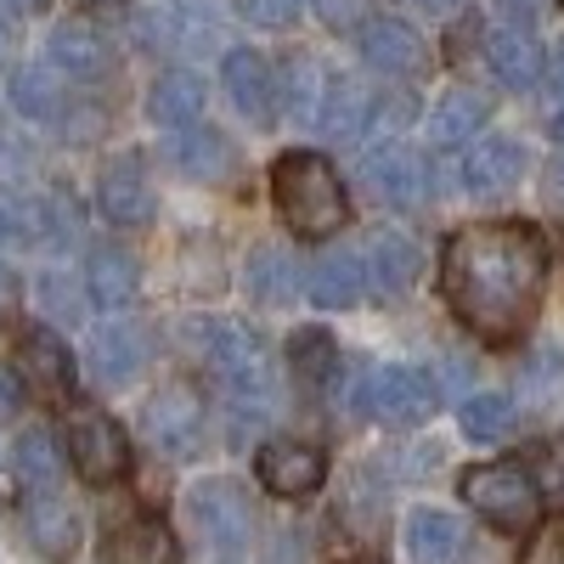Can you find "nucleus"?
I'll return each instance as SVG.
<instances>
[{
    "instance_id": "nucleus-19",
    "label": "nucleus",
    "mask_w": 564,
    "mask_h": 564,
    "mask_svg": "<svg viewBox=\"0 0 564 564\" xmlns=\"http://www.w3.org/2000/svg\"><path fill=\"white\" fill-rule=\"evenodd\" d=\"M97 209L113 226H148L153 220V186H148V175H141L135 159L108 164V175L97 181Z\"/></svg>"
},
{
    "instance_id": "nucleus-20",
    "label": "nucleus",
    "mask_w": 564,
    "mask_h": 564,
    "mask_svg": "<svg viewBox=\"0 0 564 564\" xmlns=\"http://www.w3.org/2000/svg\"><path fill=\"white\" fill-rule=\"evenodd\" d=\"M361 254V271H367V289L372 294H406L417 282V249L412 238H401V231H372Z\"/></svg>"
},
{
    "instance_id": "nucleus-21",
    "label": "nucleus",
    "mask_w": 564,
    "mask_h": 564,
    "mask_svg": "<svg viewBox=\"0 0 564 564\" xmlns=\"http://www.w3.org/2000/svg\"><path fill=\"white\" fill-rule=\"evenodd\" d=\"M486 57H491V74L508 85V90H531L536 79H542V45H536V34L531 29H520V23H502V29H491L486 34Z\"/></svg>"
},
{
    "instance_id": "nucleus-25",
    "label": "nucleus",
    "mask_w": 564,
    "mask_h": 564,
    "mask_svg": "<svg viewBox=\"0 0 564 564\" xmlns=\"http://www.w3.org/2000/svg\"><path fill=\"white\" fill-rule=\"evenodd\" d=\"M135 289H141V276L124 249H97L85 260V300H97V311H124Z\"/></svg>"
},
{
    "instance_id": "nucleus-13",
    "label": "nucleus",
    "mask_w": 564,
    "mask_h": 564,
    "mask_svg": "<svg viewBox=\"0 0 564 564\" xmlns=\"http://www.w3.org/2000/svg\"><path fill=\"white\" fill-rule=\"evenodd\" d=\"M520 170H525V148L513 135H486L475 141V153L463 159V186L475 198H508L520 186Z\"/></svg>"
},
{
    "instance_id": "nucleus-22",
    "label": "nucleus",
    "mask_w": 564,
    "mask_h": 564,
    "mask_svg": "<svg viewBox=\"0 0 564 564\" xmlns=\"http://www.w3.org/2000/svg\"><path fill=\"white\" fill-rule=\"evenodd\" d=\"M141 361H148V339H141V327L130 322H102L97 339H90V372H97L102 384H130Z\"/></svg>"
},
{
    "instance_id": "nucleus-11",
    "label": "nucleus",
    "mask_w": 564,
    "mask_h": 564,
    "mask_svg": "<svg viewBox=\"0 0 564 564\" xmlns=\"http://www.w3.org/2000/svg\"><path fill=\"white\" fill-rule=\"evenodd\" d=\"M18 372L23 384L45 401H74V356L52 327H29L18 339Z\"/></svg>"
},
{
    "instance_id": "nucleus-28",
    "label": "nucleus",
    "mask_w": 564,
    "mask_h": 564,
    "mask_svg": "<svg viewBox=\"0 0 564 564\" xmlns=\"http://www.w3.org/2000/svg\"><path fill=\"white\" fill-rule=\"evenodd\" d=\"M148 113H153L164 130L193 124V119L204 113V79H198L193 68H170V74H159L153 97H148Z\"/></svg>"
},
{
    "instance_id": "nucleus-14",
    "label": "nucleus",
    "mask_w": 564,
    "mask_h": 564,
    "mask_svg": "<svg viewBox=\"0 0 564 564\" xmlns=\"http://www.w3.org/2000/svg\"><path fill=\"white\" fill-rule=\"evenodd\" d=\"M220 79H226V97H231V108H238L249 124H271V108H276V74H271V63L260 57V52H226V63H220Z\"/></svg>"
},
{
    "instance_id": "nucleus-45",
    "label": "nucleus",
    "mask_w": 564,
    "mask_h": 564,
    "mask_svg": "<svg viewBox=\"0 0 564 564\" xmlns=\"http://www.w3.org/2000/svg\"><path fill=\"white\" fill-rule=\"evenodd\" d=\"M502 12H513V18H531V0H502Z\"/></svg>"
},
{
    "instance_id": "nucleus-34",
    "label": "nucleus",
    "mask_w": 564,
    "mask_h": 564,
    "mask_svg": "<svg viewBox=\"0 0 564 564\" xmlns=\"http://www.w3.org/2000/svg\"><path fill=\"white\" fill-rule=\"evenodd\" d=\"M457 423L468 441H502L508 423H513V401L508 395H468L457 406Z\"/></svg>"
},
{
    "instance_id": "nucleus-32",
    "label": "nucleus",
    "mask_w": 564,
    "mask_h": 564,
    "mask_svg": "<svg viewBox=\"0 0 564 564\" xmlns=\"http://www.w3.org/2000/svg\"><path fill=\"white\" fill-rule=\"evenodd\" d=\"M249 282H254V294L265 305H289L300 294V265H294V254H282V249H260L249 260Z\"/></svg>"
},
{
    "instance_id": "nucleus-15",
    "label": "nucleus",
    "mask_w": 564,
    "mask_h": 564,
    "mask_svg": "<svg viewBox=\"0 0 564 564\" xmlns=\"http://www.w3.org/2000/svg\"><path fill=\"white\" fill-rule=\"evenodd\" d=\"M164 159L186 175V181H226L231 175V148H226V135L209 130V124H175L164 135Z\"/></svg>"
},
{
    "instance_id": "nucleus-5",
    "label": "nucleus",
    "mask_w": 564,
    "mask_h": 564,
    "mask_svg": "<svg viewBox=\"0 0 564 564\" xmlns=\"http://www.w3.org/2000/svg\"><path fill=\"white\" fill-rule=\"evenodd\" d=\"M441 406L435 379L417 367H372L361 379V412H372L379 423H395V430H412V423H430Z\"/></svg>"
},
{
    "instance_id": "nucleus-10",
    "label": "nucleus",
    "mask_w": 564,
    "mask_h": 564,
    "mask_svg": "<svg viewBox=\"0 0 564 564\" xmlns=\"http://www.w3.org/2000/svg\"><path fill=\"white\" fill-rule=\"evenodd\" d=\"M254 475H260V486H265L271 497L300 502V497H311V491L327 480V457H322L311 441H271V446H260V457H254Z\"/></svg>"
},
{
    "instance_id": "nucleus-46",
    "label": "nucleus",
    "mask_w": 564,
    "mask_h": 564,
    "mask_svg": "<svg viewBox=\"0 0 564 564\" xmlns=\"http://www.w3.org/2000/svg\"><path fill=\"white\" fill-rule=\"evenodd\" d=\"M350 564H372V558H350Z\"/></svg>"
},
{
    "instance_id": "nucleus-48",
    "label": "nucleus",
    "mask_w": 564,
    "mask_h": 564,
    "mask_svg": "<svg viewBox=\"0 0 564 564\" xmlns=\"http://www.w3.org/2000/svg\"><path fill=\"white\" fill-rule=\"evenodd\" d=\"M558 7H564V0H558Z\"/></svg>"
},
{
    "instance_id": "nucleus-31",
    "label": "nucleus",
    "mask_w": 564,
    "mask_h": 564,
    "mask_svg": "<svg viewBox=\"0 0 564 564\" xmlns=\"http://www.w3.org/2000/svg\"><path fill=\"white\" fill-rule=\"evenodd\" d=\"M334 339L322 334V327H300V334L289 339V367H294V379L305 390H322L327 379H334Z\"/></svg>"
},
{
    "instance_id": "nucleus-35",
    "label": "nucleus",
    "mask_w": 564,
    "mask_h": 564,
    "mask_svg": "<svg viewBox=\"0 0 564 564\" xmlns=\"http://www.w3.org/2000/svg\"><path fill=\"white\" fill-rule=\"evenodd\" d=\"M520 564H564V513L531 525V542H525Z\"/></svg>"
},
{
    "instance_id": "nucleus-4",
    "label": "nucleus",
    "mask_w": 564,
    "mask_h": 564,
    "mask_svg": "<svg viewBox=\"0 0 564 564\" xmlns=\"http://www.w3.org/2000/svg\"><path fill=\"white\" fill-rule=\"evenodd\" d=\"M457 491L497 531H531L542 520V486L520 463H475V468H463Z\"/></svg>"
},
{
    "instance_id": "nucleus-41",
    "label": "nucleus",
    "mask_w": 564,
    "mask_h": 564,
    "mask_svg": "<svg viewBox=\"0 0 564 564\" xmlns=\"http://www.w3.org/2000/svg\"><path fill=\"white\" fill-rule=\"evenodd\" d=\"M18 311V276L7 271V265H0V322H7Z\"/></svg>"
},
{
    "instance_id": "nucleus-38",
    "label": "nucleus",
    "mask_w": 564,
    "mask_h": 564,
    "mask_svg": "<svg viewBox=\"0 0 564 564\" xmlns=\"http://www.w3.org/2000/svg\"><path fill=\"white\" fill-rule=\"evenodd\" d=\"M40 300H45V311H57L63 322L79 316V289L68 276H40Z\"/></svg>"
},
{
    "instance_id": "nucleus-47",
    "label": "nucleus",
    "mask_w": 564,
    "mask_h": 564,
    "mask_svg": "<svg viewBox=\"0 0 564 564\" xmlns=\"http://www.w3.org/2000/svg\"><path fill=\"white\" fill-rule=\"evenodd\" d=\"M0 52H7V34H0Z\"/></svg>"
},
{
    "instance_id": "nucleus-16",
    "label": "nucleus",
    "mask_w": 564,
    "mask_h": 564,
    "mask_svg": "<svg viewBox=\"0 0 564 564\" xmlns=\"http://www.w3.org/2000/svg\"><path fill=\"white\" fill-rule=\"evenodd\" d=\"M102 558L108 564H181V542L159 513H135V520L108 531Z\"/></svg>"
},
{
    "instance_id": "nucleus-2",
    "label": "nucleus",
    "mask_w": 564,
    "mask_h": 564,
    "mask_svg": "<svg viewBox=\"0 0 564 564\" xmlns=\"http://www.w3.org/2000/svg\"><path fill=\"white\" fill-rule=\"evenodd\" d=\"M271 204H276L282 226H289L294 238H305V243L334 238V231L350 220L339 170L327 164L322 153H305V148L282 153V159L271 164Z\"/></svg>"
},
{
    "instance_id": "nucleus-29",
    "label": "nucleus",
    "mask_w": 564,
    "mask_h": 564,
    "mask_svg": "<svg viewBox=\"0 0 564 564\" xmlns=\"http://www.w3.org/2000/svg\"><path fill=\"white\" fill-rule=\"evenodd\" d=\"M63 457H68V452H63V441H57L52 430H23V435H18V452H12L23 491H57Z\"/></svg>"
},
{
    "instance_id": "nucleus-37",
    "label": "nucleus",
    "mask_w": 564,
    "mask_h": 564,
    "mask_svg": "<svg viewBox=\"0 0 564 564\" xmlns=\"http://www.w3.org/2000/svg\"><path fill=\"white\" fill-rule=\"evenodd\" d=\"M238 12L260 29H289L300 18V0H238Z\"/></svg>"
},
{
    "instance_id": "nucleus-8",
    "label": "nucleus",
    "mask_w": 564,
    "mask_h": 564,
    "mask_svg": "<svg viewBox=\"0 0 564 564\" xmlns=\"http://www.w3.org/2000/svg\"><path fill=\"white\" fill-rule=\"evenodd\" d=\"M18 520H23V536L40 558H52V564H68L85 542L79 531V513L63 491H23L18 497Z\"/></svg>"
},
{
    "instance_id": "nucleus-33",
    "label": "nucleus",
    "mask_w": 564,
    "mask_h": 564,
    "mask_svg": "<svg viewBox=\"0 0 564 564\" xmlns=\"http://www.w3.org/2000/svg\"><path fill=\"white\" fill-rule=\"evenodd\" d=\"M276 85H282V113H289L294 124H316V102H322V85H327L316 74V63L294 57L289 74H276Z\"/></svg>"
},
{
    "instance_id": "nucleus-43",
    "label": "nucleus",
    "mask_w": 564,
    "mask_h": 564,
    "mask_svg": "<svg viewBox=\"0 0 564 564\" xmlns=\"http://www.w3.org/2000/svg\"><path fill=\"white\" fill-rule=\"evenodd\" d=\"M7 12H45V0H0Z\"/></svg>"
},
{
    "instance_id": "nucleus-23",
    "label": "nucleus",
    "mask_w": 564,
    "mask_h": 564,
    "mask_svg": "<svg viewBox=\"0 0 564 564\" xmlns=\"http://www.w3.org/2000/svg\"><path fill=\"white\" fill-rule=\"evenodd\" d=\"M367 175L401 209H417L423 198H430V164H423L412 148H379V153L367 159Z\"/></svg>"
},
{
    "instance_id": "nucleus-26",
    "label": "nucleus",
    "mask_w": 564,
    "mask_h": 564,
    "mask_svg": "<svg viewBox=\"0 0 564 564\" xmlns=\"http://www.w3.org/2000/svg\"><path fill=\"white\" fill-rule=\"evenodd\" d=\"M406 553L412 564H457L463 553V525L441 508H412L406 520Z\"/></svg>"
},
{
    "instance_id": "nucleus-18",
    "label": "nucleus",
    "mask_w": 564,
    "mask_h": 564,
    "mask_svg": "<svg viewBox=\"0 0 564 564\" xmlns=\"http://www.w3.org/2000/svg\"><path fill=\"white\" fill-rule=\"evenodd\" d=\"M361 57H367L372 74L406 79V74L423 68V40L401 18H372V23H361Z\"/></svg>"
},
{
    "instance_id": "nucleus-1",
    "label": "nucleus",
    "mask_w": 564,
    "mask_h": 564,
    "mask_svg": "<svg viewBox=\"0 0 564 564\" xmlns=\"http://www.w3.org/2000/svg\"><path fill=\"white\" fill-rule=\"evenodd\" d=\"M441 294L475 339H525L547 294V238L525 220H475L452 231L441 254Z\"/></svg>"
},
{
    "instance_id": "nucleus-3",
    "label": "nucleus",
    "mask_w": 564,
    "mask_h": 564,
    "mask_svg": "<svg viewBox=\"0 0 564 564\" xmlns=\"http://www.w3.org/2000/svg\"><path fill=\"white\" fill-rule=\"evenodd\" d=\"M181 339L198 356V367L226 390V401H243V406L265 401V356L249 339V327L226 322V316H193L181 327Z\"/></svg>"
},
{
    "instance_id": "nucleus-42",
    "label": "nucleus",
    "mask_w": 564,
    "mask_h": 564,
    "mask_svg": "<svg viewBox=\"0 0 564 564\" xmlns=\"http://www.w3.org/2000/svg\"><path fill=\"white\" fill-rule=\"evenodd\" d=\"M12 406H18V379H12L7 367H0V417H7Z\"/></svg>"
},
{
    "instance_id": "nucleus-40",
    "label": "nucleus",
    "mask_w": 564,
    "mask_h": 564,
    "mask_svg": "<svg viewBox=\"0 0 564 564\" xmlns=\"http://www.w3.org/2000/svg\"><path fill=\"white\" fill-rule=\"evenodd\" d=\"M542 198H547V209H553V215H564V153H558V159H547V175H542Z\"/></svg>"
},
{
    "instance_id": "nucleus-9",
    "label": "nucleus",
    "mask_w": 564,
    "mask_h": 564,
    "mask_svg": "<svg viewBox=\"0 0 564 564\" xmlns=\"http://www.w3.org/2000/svg\"><path fill=\"white\" fill-rule=\"evenodd\" d=\"M186 520H193L198 536L215 542V547H243L249 525H254V508L231 480H198L186 491Z\"/></svg>"
},
{
    "instance_id": "nucleus-7",
    "label": "nucleus",
    "mask_w": 564,
    "mask_h": 564,
    "mask_svg": "<svg viewBox=\"0 0 564 564\" xmlns=\"http://www.w3.org/2000/svg\"><path fill=\"white\" fill-rule=\"evenodd\" d=\"M204 395L198 390H186V384H164L153 390V401L141 406V435H148L159 452L170 457H186V452H198V435H204Z\"/></svg>"
},
{
    "instance_id": "nucleus-12",
    "label": "nucleus",
    "mask_w": 564,
    "mask_h": 564,
    "mask_svg": "<svg viewBox=\"0 0 564 564\" xmlns=\"http://www.w3.org/2000/svg\"><path fill=\"white\" fill-rule=\"evenodd\" d=\"M45 63H52L63 79H108L113 74V45L102 29H90V23H57L52 40H45Z\"/></svg>"
},
{
    "instance_id": "nucleus-30",
    "label": "nucleus",
    "mask_w": 564,
    "mask_h": 564,
    "mask_svg": "<svg viewBox=\"0 0 564 564\" xmlns=\"http://www.w3.org/2000/svg\"><path fill=\"white\" fill-rule=\"evenodd\" d=\"M12 102L29 113V119H45V124H57L68 113V90L52 68H18L12 79Z\"/></svg>"
},
{
    "instance_id": "nucleus-17",
    "label": "nucleus",
    "mask_w": 564,
    "mask_h": 564,
    "mask_svg": "<svg viewBox=\"0 0 564 564\" xmlns=\"http://www.w3.org/2000/svg\"><path fill=\"white\" fill-rule=\"evenodd\" d=\"M372 113H379V97L356 79V74H334L322 85V102H316V124H322V135H334V141H356L367 124H372Z\"/></svg>"
},
{
    "instance_id": "nucleus-27",
    "label": "nucleus",
    "mask_w": 564,
    "mask_h": 564,
    "mask_svg": "<svg viewBox=\"0 0 564 564\" xmlns=\"http://www.w3.org/2000/svg\"><path fill=\"white\" fill-rule=\"evenodd\" d=\"M361 294H367L361 254H322V260H316V271H311V300H316L322 311H350Z\"/></svg>"
},
{
    "instance_id": "nucleus-6",
    "label": "nucleus",
    "mask_w": 564,
    "mask_h": 564,
    "mask_svg": "<svg viewBox=\"0 0 564 564\" xmlns=\"http://www.w3.org/2000/svg\"><path fill=\"white\" fill-rule=\"evenodd\" d=\"M68 457L90 486H119L130 475V435L108 412H74L68 423Z\"/></svg>"
},
{
    "instance_id": "nucleus-39",
    "label": "nucleus",
    "mask_w": 564,
    "mask_h": 564,
    "mask_svg": "<svg viewBox=\"0 0 564 564\" xmlns=\"http://www.w3.org/2000/svg\"><path fill=\"white\" fill-rule=\"evenodd\" d=\"M367 7H372V0H316V18L327 29H361L367 23Z\"/></svg>"
},
{
    "instance_id": "nucleus-24",
    "label": "nucleus",
    "mask_w": 564,
    "mask_h": 564,
    "mask_svg": "<svg viewBox=\"0 0 564 564\" xmlns=\"http://www.w3.org/2000/svg\"><path fill=\"white\" fill-rule=\"evenodd\" d=\"M486 119H491V102L480 97V90L457 85V90H446V97L435 102V113H430V141H435V148H463V141L480 135Z\"/></svg>"
},
{
    "instance_id": "nucleus-36",
    "label": "nucleus",
    "mask_w": 564,
    "mask_h": 564,
    "mask_svg": "<svg viewBox=\"0 0 564 564\" xmlns=\"http://www.w3.org/2000/svg\"><path fill=\"white\" fill-rule=\"evenodd\" d=\"M542 74H547V90H542V124H547V135L564 141V45L553 52V63H547Z\"/></svg>"
},
{
    "instance_id": "nucleus-44",
    "label": "nucleus",
    "mask_w": 564,
    "mask_h": 564,
    "mask_svg": "<svg viewBox=\"0 0 564 564\" xmlns=\"http://www.w3.org/2000/svg\"><path fill=\"white\" fill-rule=\"evenodd\" d=\"M417 7H423V12H457L463 0H417Z\"/></svg>"
}]
</instances>
